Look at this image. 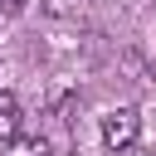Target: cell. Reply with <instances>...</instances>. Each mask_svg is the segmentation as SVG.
I'll return each mask as SVG.
<instances>
[{"instance_id": "5", "label": "cell", "mask_w": 156, "mask_h": 156, "mask_svg": "<svg viewBox=\"0 0 156 156\" xmlns=\"http://www.w3.org/2000/svg\"><path fill=\"white\" fill-rule=\"evenodd\" d=\"M122 156H146V151H136V146H132V151H122Z\"/></svg>"}, {"instance_id": "2", "label": "cell", "mask_w": 156, "mask_h": 156, "mask_svg": "<svg viewBox=\"0 0 156 156\" xmlns=\"http://www.w3.org/2000/svg\"><path fill=\"white\" fill-rule=\"evenodd\" d=\"M20 136V98L0 88V146H10Z\"/></svg>"}, {"instance_id": "3", "label": "cell", "mask_w": 156, "mask_h": 156, "mask_svg": "<svg viewBox=\"0 0 156 156\" xmlns=\"http://www.w3.org/2000/svg\"><path fill=\"white\" fill-rule=\"evenodd\" d=\"M5 156H54V146L34 132V136H15V141L5 146Z\"/></svg>"}, {"instance_id": "4", "label": "cell", "mask_w": 156, "mask_h": 156, "mask_svg": "<svg viewBox=\"0 0 156 156\" xmlns=\"http://www.w3.org/2000/svg\"><path fill=\"white\" fill-rule=\"evenodd\" d=\"M24 10V0H0V15H20Z\"/></svg>"}, {"instance_id": "1", "label": "cell", "mask_w": 156, "mask_h": 156, "mask_svg": "<svg viewBox=\"0 0 156 156\" xmlns=\"http://www.w3.org/2000/svg\"><path fill=\"white\" fill-rule=\"evenodd\" d=\"M136 136H141V112H136V107H112V112L102 117V146H107L112 156L132 151Z\"/></svg>"}]
</instances>
